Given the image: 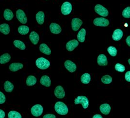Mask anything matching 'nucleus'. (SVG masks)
I'll use <instances>...</instances> for the list:
<instances>
[{"mask_svg": "<svg viewBox=\"0 0 130 118\" xmlns=\"http://www.w3.org/2000/svg\"><path fill=\"white\" fill-rule=\"evenodd\" d=\"M46 1H48V0H46Z\"/></svg>", "mask_w": 130, "mask_h": 118, "instance_id": "43", "label": "nucleus"}, {"mask_svg": "<svg viewBox=\"0 0 130 118\" xmlns=\"http://www.w3.org/2000/svg\"><path fill=\"white\" fill-rule=\"evenodd\" d=\"M43 109L42 105L40 104H36L33 106L31 108L30 112L32 115L34 117H40L43 113Z\"/></svg>", "mask_w": 130, "mask_h": 118, "instance_id": "4", "label": "nucleus"}, {"mask_svg": "<svg viewBox=\"0 0 130 118\" xmlns=\"http://www.w3.org/2000/svg\"><path fill=\"white\" fill-rule=\"evenodd\" d=\"M93 118H102V116L100 114H95L93 116Z\"/></svg>", "mask_w": 130, "mask_h": 118, "instance_id": "41", "label": "nucleus"}, {"mask_svg": "<svg viewBox=\"0 0 130 118\" xmlns=\"http://www.w3.org/2000/svg\"><path fill=\"white\" fill-rule=\"evenodd\" d=\"M8 117L9 118H21L22 116L21 114L14 110L10 111L8 114Z\"/></svg>", "mask_w": 130, "mask_h": 118, "instance_id": "31", "label": "nucleus"}, {"mask_svg": "<svg viewBox=\"0 0 130 118\" xmlns=\"http://www.w3.org/2000/svg\"><path fill=\"white\" fill-rule=\"evenodd\" d=\"M97 61L100 66H106L108 64L107 57L104 54H100L98 56Z\"/></svg>", "mask_w": 130, "mask_h": 118, "instance_id": "16", "label": "nucleus"}, {"mask_svg": "<svg viewBox=\"0 0 130 118\" xmlns=\"http://www.w3.org/2000/svg\"><path fill=\"white\" fill-rule=\"evenodd\" d=\"M101 81L105 85H108L111 83L112 79L110 76L106 75L103 76L101 78Z\"/></svg>", "mask_w": 130, "mask_h": 118, "instance_id": "32", "label": "nucleus"}, {"mask_svg": "<svg viewBox=\"0 0 130 118\" xmlns=\"http://www.w3.org/2000/svg\"><path fill=\"white\" fill-rule=\"evenodd\" d=\"M109 24L108 20L104 18H98L93 20V24L98 27H107Z\"/></svg>", "mask_w": 130, "mask_h": 118, "instance_id": "8", "label": "nucleus"}, {"mask_svg": "<svg viewBox=\"0 0 130 118\" xmlns=\"http://www.w3.org/2000/svg\"><path fill=\"white\" fill-rule=\"evenodd\" d=\"M91 80V75L88 73H84L80 77V81L83 84H88L90 83Z\"/></svg>", "mask_w": 130, "mask_h": 118, "instance_id": "28", "label": "nucleus"}, {"mask_svg": "<svg viewBox=\"0 0 130 118\" xmlns=\"http://www.w3.org/2000/svg\"><path fill=\"white\" fill-rule=\"evenodd\" d=\"M50 30L51 33L54 34H58L62 31L60 26L56 23H52L49 26Z\"/></svg>", "mask_w": 130, "mask_h": 118, "instance_id": "13", "label": "nucleus"}, {"mask_svg": "<svg viewBox=\"0 0 130 118\" xmlns=\"http://www.w3.org/2000/svg\"><path fill=\"white\" fill-rule=\"evenodd\" d=\"M36 82L37 79L34 76H28L26 80V84L28 86H33L36 83Z\"/></svg>", "mask_w": 130, "mask_h": 118, "instance_id": "21", "label": "nucleus"}, {"mask_svg": "<svg viewBox=\"0 0 130 118\" xmlns=\"http://www.w3.org/2000/svg\"><path fill=\"white\" fill-rule=\"evenodd\" d=\"M111 107L109 104L105 103L103 104L100 106L99 109L100 112L104 115H107L111 111Z\"/></svg>", "mask_w": 130, "mask_h": 118, "instance_id": "17", "label": "nucleus"}, {"mask_svg": "<svg viewBox=\"0 0 130 118\" xmlns=\"http://www.w3.org/2000/svg\"><path fill=\"white\" fill-rule=\"evenodd\" d=\"M10 26L8 24H2L0 25V31L1 33L7 35L10 33Z\"/></svg>", "mask_w": 130, "mask_h": 118, "instance_id": "27", "label": "nucleus"}, {"mask_svg": "<svg viewBox=\"0 0 130 118\" xmlns=\"http://www.w3.org/2000/svg\"><path fill=\"white\" fill-rule=\"evenodd\" d=\"M40 82L42 85L46 87H49L51 85V80L48 76H42L40 79Z\"/></svg>", "mask_w": 130, "mask_h": 118, "instance_id": "15", "label": "nucleus"}, {"mask_svg": "<svg viewBox=\"0 0 130 118\" xmlns=\"http://www.w3.org/2000/svg\"><path fill=\"white\" fill-rule=\"evenodd\" d=\"M56 112L60 115H66L69 112V108L66 104L61 101L57 102L55 105Z\"/></svg>", "mask_w": 130, "mask_h": 118, "instance_id": "1", "label": "nucleus"}, {"mask_svg": "<svg viewBox=\"0 0 130 118\" xmlns=\"http://www.w3.org/2000/svg\"><path fill=\"white\" fill-rule=\"evenodd\" d=\"M43 118H56V116L52 114H46L43 116Z\"/></svg>", "mask_w": 130, "mask_h": 118, "instance_id": "38", "label": "nucleus"}, {"mask_svg": "<svg viewBox=\"0 0 130 118\" xmlns=\"http://www.w3.org/2000/svg\"><path fill=\"white\" fill-rule=\"evenodd\" d=\"M29 28L27 26L22 25L19 26V27L18 28L19 33L22 35L27 34L29 32Z\"/></svg>", "mask_w": 130, "mask_h": 118, "instance_id": "30", "label": "nucleus"}, {"mask_svg": "<svg viewBox=\"0 0 130 118\" xmlns=\"http://www.w3.org/2000/svg\"><path fill=\"white\" fill-rule=\"evenodd\" d=\"M115 69L116 71L120 72H123L125 71V67L123 65L121 64L120 63H117L115 66Z\"/></svg>", "mask_w": 130, "mask_h": 118, "instance_id": "35", "label": "nucleus"}, {"mask_svg": "<svg viewBox=\"0 0 130 118\" xmlns=\"http://www.w3.org/2000/svg\"><path fill=\"white\" fill-rule=\"evenodd\" d=\"M5 116V111L2 110L1 109L0 110V118H4Z\"/></svg>", "mask_w": 130, "mask_h": 118, "instance_id": "39", "label": "nucleus"}, {"mask_svg": "<svg viewBox=\"0 0 130 118\" xmlns=\"http://www.w3.org/2000/svg\"><path fill=\"white\" fill-rule=\"evenodd\" d=\"M107 52L112 57H116L117 54V50L116 47L109 46L107 49Z\"/></svg>", "mask_w": 130, "mask_h": 118, "instance_id": "33", "label": "nucleus"}, {"mask_svg": "<svg viewBox=\"0 0 130 118\" xmlns=\"http://www.w3.org/2000/svg\"><path fill=\"white\" fill-rule=\"evenodd\" d=\"M74 103L75 105L82 104L83 108L84 109H86L88 108L89 102L87 97L81 95L78 96L75 99Z\"/></svg>", "mask_w": 130, "mask_h": 118, "instance_id": "3", "label": "nucleus"}, {"mask_svg": "<svg viewBox=\"0 0 130 118\" xmlns=\"http://www.w3.org/2000/svg\"><path fill=\"white\" fill-rule=\"evenodd\" d=\"M4 17L7 21H10L14 18L13 12L9 9H6L4 12Z\"/></svg>", "mask_w": 130, "mask_h": 118, "instance_id": "24", "label": "nucleus"}, {"mask_svg": "<svg viewBox=\"0 0 130 118\" xmlns=\"http://www.w3.org/2000/svg\"><path fill=\"white\" fill-rule=\"evenodd\" d=\"M14 46L16 48H19L21 50H25L26 49V45L25 43L20 40H14L13 42Z\"/></svg>", "mask_w": 130, "mask_h": 118, "instance_id": "29", "label": "nucleus"}, {"mask_svg": "<svg viewBox=\"0 0 130 118\" xmlns=\"http://www.w3.org/2000/svg\"><path fill=\"white\" fill-rule=\"evenodd\" d=\"M95 12L99 14L103 17H106L109 14L108 11L106 8L101 5H96L94 7Z\"/></svg>", "mask_w": 130, "mask_h": 118, "instance_id": "6", "label": "nucleus"}, {"mask_svg": "<svg viewBox=\"0 0 130 118\" xmlns=\"http://www.w3.org/2000/svg\"><path fill=\"white\" fill-rule=\"evenodd\" d=\"M125 79L127 81L130 82V71H128L126 73L125 75Z\"/></svg>", "mask_w": 130, "mask_h": 118, "instance_id": "37", "label": "nucleus"}, {"mask_svg": "<svg viewBox=\"0 0 130 118\" xmlns=\"http://www.w3.org/2000/svg\"><path fill=\"white\" fill-rule=\"evenodd\" d=\"M40 51L46 55H50L51 54V51L50 48L45 43H42L40 45Z\"/></svg>", "mask_w": 130, "mask_h": 118, "instance_id": "20", "label": "nucleus"}, {"mask_svg": "<svg viewBox=\"0 0 130 118\" xmlns=\"http://www.w3.org/2000/svg\"><path fill=\"white\" fill-rule=\"evenodd\" d=\"M36 65L38 68L42 70H45L49 68L50 62L44 57H40L36 60Z\"/></svg>", "mask_w": 130, "mask_h": 118, "instance_id": "2", "label": "nucleus"}, {"mask_svg": "<svg viewBox=\"0 0 130 118\" xmlns=\"http://www.w3.org/2000/svg\"><path fill=\"white\" fill-rule=\"evenodd\" d=\"M16 17L21 23L25 24L28 21L27 17L22 10H18L16 12Z\"/></svg>", "mask_w": 130, "mask_h": 118, "instance_id": "7", "label": "nucleus"}, {"mask_svg": "<svg viewBox=\"0 0 130 118\" xmlns=\"http://www.w3.org/2000/svg\"><path fill=\"white\" fill-rule=\"evenodd\" d=\"M86 30L84 28H82L77 34V39L80 43H84L85 40Z\"/></svg>", "mask_w": 130, "mask_h": 118, "instance_id": "23", "label": "nucleus"}, {"mask_svg": "<svg viewBox=\"0 0 130 118\" xmlns=\"http://www.w3.org/2000/svg\"><path fill=\"white\" fill-rule=\"evenodd\" d=\"M64 66L66 68V69L71 73L74 72L77 70L76 65L73 62L70 60H68L65 62Z\"/></svg>", "mask_w": 130, "mask_h": 118, "instance_id": "11", "label": "nucleus"}, {"mask_svg": "<svg viewBox=\"0 0 130 118\" xmlns=\"http://www.w3.org/2000/svg\"><path fill=\"white\" fill-rule=\"evenodd\" d=\"M4 89L5 92L7 93L12 92L14 89V85L9 80H6L4 83Z\"/></svg>", "mask_w": 130, "mask_h": 118, "instance_id": "26", "label": "nucleus"}, {"mask_svg": "<svg viewBox=\"0 0 130 118\" xmlns=\"http://www.w3.org/2000/svg\"><path fill=\"white\" fill-rule=\"evenodd\" d=\"M24 65L21 63H13L9 66V70L12 72H16L23 68Z\"/></svg>", "mask_w": 130, "mask_h": 118, "instance_id": "19", "label": "nucleus"}, {"mask_svg": "<svg viewBox=\"0 0 130 118\" xmlns=\"http://www.w3.org/2000/svg\"><path fill=\"white\" fill-rule=\"evenodd\" d=\"M128 63H129V65H130V59H129L128 60Z\"/></svg>", "mask_w": 130, "mask_h": 118, "instance_id": "42", "label": "nucleus"}, {"mask_svg": "<svg viewBox=\"0 0 130 118\" xmlns=\"http://www.w3.org/2000/svg\"><path fill=\"white\" fill-rule=\"evenodd\" d=\"M126 43L128 46L130 47V35L128 36L126 39Z\"/></svg>", "mask_w": 130, "mask_h": 118, "instance_id": "40", "label": "nucleus"}, {"mask_svg": "<svg viewBox=\"0 0 130 118\" xmlns=\"http://www.w3.org/2000/svg\"><path fill=\"white\" fill-rule=\"evenodd\" d=\"M11 57L9 54L5 53L0 57V63L2 65L8 63L11 60Z\"/></svg>", "mask_w": 130, "mask_h": 118, "instance_id": "25", "label": "nucleus"}, {"mask_svg": "<svg viewBox=\"0 0 130 118\" xmlns=\"http://www.w3.org/2000/svg\"><path fill=\"white\" fill-rule=\"evenodd\" d=\"M5 101H6V98H5V94L2 92H0V104H4Z\"/></svg>", "mask_w": 130, "mask_h": 118, "instance_id": "36", "label": "nucleus"}, {"mask_svg": "<svg viewBox=\"0 0 130 118\" xmlns=\"http://www.w3.org/2000/svg\"><path fill=\"white\" fill-rule=\"evenodd\" d=\"M54 94L58 99H62L65 97L66 94L64 88L60 85L56 86L54 91Z\"/></svg>", "mask_w": 130, "mask_h": 118, "instance_id": "10", "label": "nucleus"}, {"mask_svg": "<svg viewBox=\"0 0 130 118\" xmlns=\"http://www.w3.org/2000/svg\"><path fill=\"white\" fill-rule=\"evenodd\" d=\"M36 19L39 25H42L44 23L45 19V14L44 12L42 11H39L36 15Z\"/></svg>", "mask_w": 130, "mask_h": 118, "instance_id": "22", "label": "nucleus"}, {"mask_svg": "<svg viewBox=\"0 0 130 118\" xmlns=\"http://www.w3.org/2000/svg\"><path fill=\"white\" fill-rule=\"evenodd\" d=\"M72 10V5L68 2H66L64 3L61 7V11L62 14L67 15L70 14Z\"/></svg>", "mask_w": 130, "mask_h": 118, "instance_id": "5", "label": "nucleus"}, {"mask_svg": "<svg viewBox=\"0 0 130 118\" xmlns=\"http://www.w3.org/2000/svg\"><path fill=\"white\" fill-rule=\"evenodd\" d=\"M122 15L123 18L125 19L130 18V6L127 7L124 9L123 10Z\"/></svg>", "mask_w": 130, "mask_h": 118, "instance_id": "34", "label": "nucleus"}, {"mask_svg": "<svg viewBox=\"0 0 130 118\" xmlns=\"http://www.w3.org/2000/svg\"><path fill=\"white\" fill-rule=\"evenodd\" d=\"M29 40L33 45H36L39 42V35L36 32L32 31L29 35Z\"/></svg>", "mask_w": 130, "mask_h": 118, "instance_id": "18", "label": "nucleus"}, {"mask_svg": "<svg viewBox=\"0 0 130 118\" xmlns=\"http://www.w3.org/2000/svg\"><path fill=\"white\" fill-rule=\"evenodd\" d=\"M79 45V42L76 40H72L68 42L66 44V49L68 51H73Z\"/></svg>", "mask_w": 130, "mask_h": 118, "instance_id": "12", "label": "nucleus"}, {"mask_svg": "<svg viewBox=\"0 0 130 118\" xmlns=\"http://www.w3.org/2000/svg\"><path fill=\"white\" fill-rule=\"evenodd\" d=\"M83 23V22L81 19L77 18H73L71 21V27L72 30L74 31H78Z\"/></svg>", "mask_w": 130, "mask_h": 118, "instance_id": "9", "label": "nucleus"}, {"mask_svg": "<svg viewBox=\"0 0 130 118\" xmlns=\"http://www.w3.org/2000/svg\"><path fill=\"white\" fill-rule=\"evenodd\" d=\"M123 35V32L122 30L120 28H117L113 32L112 34V39L115 41H120L121 38H122Z\"/></svg>", "mask_w": 130, "mask_h": 118, "instance_id": "14", "label": "nucleus"}]
</instances>
